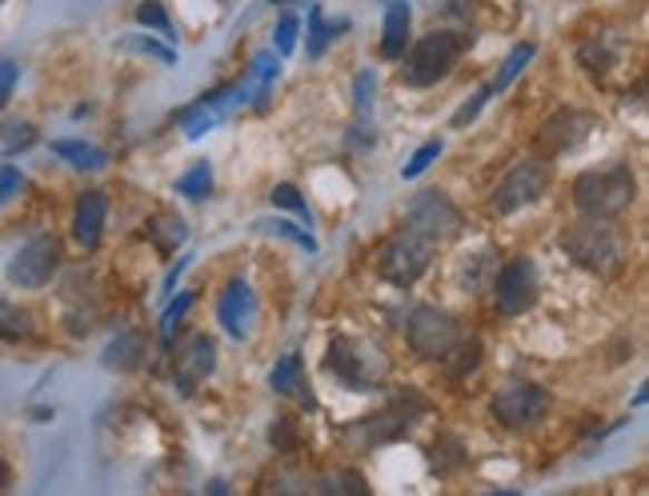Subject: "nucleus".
I'll return each mask as SVG.
<instances>
[{"label": "nucleus", "mask_w": 649, "mask_h": 496, "mask_svg": "<svg viewBox=\"0 0 649 496\" xmlns=\"http://www.w3.org/2000/svg\"><path fill=\"white\" fill-rule=\"evenodd\" d=\"M410 32H413V12L405 0L390 4L385 12V29H381V57L385 60H401L405 49H410Z\"/></svg>", "instance_id": "a211bd4d"}, {"label": "nucleus", "mask_w": 649, "mask_h": 496, "mask_svg": "<svg viewBox=\"0 0 649 496\" xmlns=\"http://www.w3.org/2000/svg\"><path fill=\"white\" fill-rule=\"evenodd\" d=\"M269 440H273V448H281V453H293V448L301 445V425L293 417H277L269 428Z\"/></svg>", "instance_id": "7c9ffc66"}, {"label": "nucleus", "mask_w": 649, "mask_h": 496, "mask_svg": "<svg viewBox=\"0 0 649 496\" xmlns=\"http://www.w3.org/2000/svg\"><path fill=\"white\" fill-rule=\"evenodd\" d=\"M137 24H140V29L160 32V37H165V40L177 37V32H173V24H169V12L160 9L157 0H140V4H137Z\"/></svg>", "instance_id": "bb28decb"}, {"label": "nucleus", "mask_w": 649, "mask_h": 496, "mask_svg": "<svg viewBox=\"0 0 649 496\" xmlns=\"http://www.w3.org/2000/svg\"><path fill=\"white\" fill-rule=\"evenodd\" d=\"M105 220H109V197L97 189L80 192L77 205H72V240L85 252H92L100 245V237H105Z\"/></svg>", "instance_id": "4468645a"}, {"label": "nucleus", "mask_w": 649, "mask_h": 496, "mask_svg": "<svg viewBox=\"0 0 649 496\" xmlns=\"http://www.w3.org/2000/svg\"><path fill=\"white\" fill-rule=\"evenodd\" d=\"M193 292H180V297H173L169 300V308H165V317H160V333H165V337H173V328H177V320L185 317V313H189V305H193Z\"/></svg>", "instance_id": "4c0bfd02"}, {"label": "nucleus", "mask_w": 649, "mask_h": 496, "mask_svg": "<svg viewBox=\"0 0 649 496\" xmlns=\"http://www.w3.org/2000/svg\"><path fill=\"white\" fill-rule=\"evenodd\" d=\"M301 380H305V365H301L297 353H289V357H281L277 365H273V373H269V388H273V393H281V397H289V393H297Z\"/></svg>", "instance_id": "393cba45"}, {"label": "nucleus", "mask_w": 649, "mask_h": 496, "mask_svg": "<svg viewBox=\"0 0 649 496\" xmlns=\"http://www.w3.org/2000/svg\"><path fill=\"white\" fill-rule=\"evenodd\" d=\"M561 252L581 265L593 277H613L626 260V237L613 229L610 220L601 217H581L570 229H561Z\"/></svg>", "instance_id": "f257e3e1"}, {"label": "nucleus", "mask_w": 649, "mask_h": 496, "mask_svg": "<svg viewBox=\"0 0 649 496\" xmlns=\"http://www.w3.org/2000/svg\"><path fill=\"white\" fill-rule=\"evenodd\" d=\"M177 192L180 197H189V200H205L213 192V169L205 165V160H197L185 177L177 180Z\"/></svg>", "instance_id": "a878e982"}, {"label": "nucleus", "mask_w": 649, "mask_h": 496, "mask_svg": "<svg viewBox=\"0 0 649 496\" xmlns=\"http://www.w3.org/2000/svg\"><path fill=\"white\" fill-rule=\"evenodd\" d=\"M490 97H493L490 89L473 92V97L465 100V105H461L458 112H453V129H465V125H473V120H478V112L485 109V100H490Z\"/></svg>", "instance_id": "c9c22d12"}, {"label": "nucleus", "mask_w": 649, "mask_h": 496, "mask_svg": "<svg viewBox=\"0 0 649 496\" xmlns=\"http://www.w3.org/2000/svg\"><path fill=\"white\" fill-rule=\"evenodd\" d=\"M52 152H57L60 160H69L72 169H85V172L105 169V152L85 145V140H52Z\"/></svg>", "instance_id": "4be33fe9"}, {"label": "nucleus", "mask_w": 649, "mask_h": 496, "mask_svg": "<svg viewBox=\"0 0 649 496\" xmlns=\"http://www.w3.org/2000/svg\"><path fill=\"white\" fill-rule=\"evenodd\" d=\"M633 197H638V180H633L630 169H621V165L586 172L573 185V205H578L581 217L618 220L633 205Z\"/></svg>", "instance_id": "f03ea898"}, {"label": "nucleus", "mask_w": 649, "mask_h": 496, "mask_svg": "<svg viewBox=\"0 0 649 496\" xmlns=\"http://www.w3.org/2000/svg\"><path fill=\"white\" fill-rule=\"evenodd\" d=\"M321 488L325 493H365V480L361 477H353V473H333V477H325L321 480Z\"/></svg>", "instance_id": "ea45409f"}, {"label": "nucleus", "mask_w": 649, "mask_h": 496, "mask_svg": "<svg viewBox=\"0 0 649 496\" xmlns=\"http://www.w3.org/2000/svg\"><path fill=\"white\" fill-rule=\"evenodd\" d=\"M57 268H60V240L52 232H40V237H32L29 245H20L12 252L4 277H9V285L24 288V292H37V288H45L57 277Z\"/></svg>", "instance_id": "39448f33"}, {"label": "nucleus", "mask_w": 649, "mask_h": 496, "mask_svg": "<svg viewBox=\"0 0 649 496\" xmlns=\"http://www.w3.org/2000/svg\"><path fill=\"white\" fill-rule=\"evenodd\" d=\"M410 229L421 232L425 240H450L461 229V212L453 209V200L437 189H425L410 200Z\"/></svg>", "instance_id": "f8f14e48"}, {"label": "nucleus", "mask_w": 649, "mask_h": 496, "mask_svg": "<svg viewBox=\"0 0 649 496\" xmlns=\"http://www.w3.org/2000/svg\"><path fill=\"white\" fill-rule=\"evenodd\" d=\"M621 57H626V40L610 29L593 32L590 40H581V49H578L581 69L593 72V77H606L613 65H621Z\"/></svg>", "instance_id": "f3484780"}, {"label": "nucleus", "mask_w": 649, "mask_h": 496, "mask_svg": "<svg viewBox=\"0 0 649 496\" xmlns=\"http://www.w3.org/2000/svg\"><path fill=\"white\" fill-rule=\"evenodd\" d=\"M405 337H410V348L425 360H441L453 348V340L461 337L458 317H450L445 308L421 305L410 313V325H405Z\"/></svg>", "instance_id": "1a4fd4ad"}, {"label": "nucleus", "mask_w": 649, "mask_h": 496, "mask_svg": "<svg viewBox=\"0 0 649 496\" xmlns=\"http://www.w3.org/2000/svg\"><path fill=\"white\" fill-rule=\"evenodd\" d=\"M273 4H289V0H273Z\"/></svg>", "instance_id": "c03bdc74"}, {"label": "nucleus", "mask_w": 649, "mask_h": 496, "mask_svg": "<svg viewBox=\"0 0 649 496\" xmlns=\"http://www.w3.org/2000/svg\"><path fill=\"white\" fill-rule=\"evenodd\" d=\"M37 140V129L32 125H9L4 129V152H24Z\"/></svg>", "instance_id": "58836bf2"}, {"label": "nucleus", "mask_w": 649, "mask_h": 496, "mask_svg": "<svg viewBox=\"0 0 649 496\" xmlns=\"http://www.w3.org/2000/svg\"><path fill=\"white\" fill-rule=\"evenodd\" d=\"M213 373H217V345L205 333H197V337L185 340V348H180L177 357V393L193 397Z\"/></svg>", "instance_id": "ddd939ff"}, {"label": "nucleus", "mask_w": 649, "mask_h": 496, "mask_svg": "<svg viewBox=\"0 0 649 496\" xmlns=\"http://www.w3.org/2000/svg\"><path fill=\"white\" fill-rule=\"evenodd\" d=\"M137 353H140V340L132 337H120L117 345H109L105 348V365H117V368H132L137 365Z\"/></svg>", "instance_id": "2f4dec72"}, {"label": "nucleus", "mask_w": 649, "mask_h": 496, "mask_svg": "<svg viewBox=\"0 0 649 496\" xmlns=\"http://www.w3.org/2000/svg\"><path fill=\"white\" fill-rule=\"evenodd\" d=\"M433 260V240H425L421 232H401V237H393L390 245L381 248V257H377V272L390 285H401V288H410L413 280L425 277V268H430Z\"/></svg>", "instance_id": "6e6552de"}, {"label": "nucleus", "mask_w": 649, "mask_h": 496, "mask_svg": "<svg viewBox=\"0 0 649 496\" xmlns=\"http://www.w3.org/2000/svg\"><path fill=\"white\" fill-rule=\"evenodd\" d=\"M32 333H37V325H32L29 308H20V305H12V300L0 297V340L20 345V340H29Z\"/></svg>", "instance_id": "aec40b11"}, {"label": "nucleus", "mask_w": 649, "mask_h": 496, "mask_svg": "<svg viewBox=\"0 0 649 496\" xmlns=\"http://www.w3.org/2000/svg\"><path fill=\"white\" fill-rule=\"evenodd\" d=\"M253 305H257V297H253L249 280H240V277L229 280L225 292H220V300H217L220 328H225L229 337L245 340V333H249V325H253Z\"/></svg>", "instance_id": "dca6fc26"}, {"label": "nucleus", "mask_w": 649, "mask_h": 496, "mask_svg": "<svg viewBox=\"0 0 649 496\" xmlns=\"http://www.w3.org/2000/svg\"><path fill=\"white\" fill-rule=\"evenodd\" d=\"M350 29V20H325L321 17V9L309 12V37H305V44H309V57H321V52L330 49V40L341 37V32Z\"/></svg>", "instance_id": "b1692460"}, {"label": "nucleus", "mask_w": 649, "mask_h": 496, "mask_svg": "<svg viewBox=\"0 0 649 496\" xmlns=\"http://www.w3.org/2000/svg\"><path fill=\"white\" fill-rule=\"evenodd\" d=\"M20 185H24V177H20V169H12V165H0V205H4V200L17 197Z\"/></svg>", "instance_id": "a19ab883"}, {"label": "nucleus", "mask_w": 649, "mask_h": 496, "mask_svg": "<svg viewBox=\"0 0 649 496\" xmlns=\"http://www.w3.org/2000/svg\"><path fill=\"white\" fill-rule=\"evenodd\" d=\"M12 85H17V65H12V60H0V105L12 97Z\"/></svg>", "instance_id": "79ce46f5"}, {"label": "nucleus", "mask_w": 649, "mask_h": 496, "mask_svg": "<svg viewBox=\"0 0 649 496\" xmlns=\"http://www.w3.org/2000/svg\"><path fill=\"white\" fill-rule=\"evenodd\" d=\"M533 57H538V44H533V40H521L518 49H513L510 57L501 60V69H498V77H493L490 92H505V89H510L513 80L521 77V69H525V65H530Z\"/></svg>", "instance_id": "5701e85b"}, {"label": "nucleus", "mask_w": 649, "mask_h": 496, "mask_svg": "<svg viewBox=\"0 0 649 496\" xmlns=\"http://www.w3.org/2000/svg\"><path fill=\"white\" fill-rule=\"evenodd\" d=\"M541 280H538V265L530 257H513L493 272V300H498L501 317H521L538 305Z\"/></svg>", "instance_id": "0eeeda50"}, {"label": "nucleus", "mask_w": 649, "mask_h": 496, "mask_svg": "<svg viewBox=\"0 0 649 496\" xmlns=\"http://www.w3.org/2000/svg\"><path fill=\"white\" fill-rule=\"evenodd\" d=\"M129 49H137V52H145V57H157L160 65H177V52L169 49V44H160V40H145V37H129L125 40Z\"/></svg>", "instance_id": "e433bc0d"}, {"label": "nucleus", "mask_w": 649, "mask_h": 496, "mask_svg": "<svg viewBox=\"0 0 649 496\" xmlns=\"http://www.w3.org/2000/svg\"><path fill=\"white\" fill-rule=\"evenodd\" d=\"M545 189H550V169H545L541 160H521V165H513V169L501 177L498 189H493L490 212L493 217H513V212H521L525 205L545 197Z\"/></svg>", "instance_id": "423d86ee"}, {"label": "nucleus", "mask_w": 649, "mask_h": 496, "mask_svg": "<svg viewBox=\"0 0 649 496\" xmlns=\"http://www.w3.org/2000/svg\"><path fill=\"white\" fill-rule=\"evenodd\" d=\"M273 209H285V212H293V217L297 220H305V225H309V205H305V197H301V189L297 185H277V189H273Z\"/></svg>", "instance_id": "cd10ccee"}, {"label": "nucleus", "mask_w": 649, "mask_h": 496, "mask_svg": "<svg viewBox=\"0 0 649 496\" xmlns=\"http://www.w3.org/2000/svg\"><path fill=\"white\" fill-rule=\"evenodd\" d=\"M257 229L260 232H273V237L293 240V245L305 248V252H317V240H313V232H301L297 225H289V220H260Z\"/></svg>", "instance_id": "c756f323"}, {"label": "nucleus", "mask_w": 649, "mask_h": 496, "mask_svg": "<svg viewBox=\"0 0 649 496\" xmlns=\"http://www.w3.org/2000/svg\"><path fill=\"white\" fill-rule=\"evenodd\" d=\"M373 97H377V77H373V69H361L357 72V120L361 125L370 120Z\"/></svg>", "instance_id": "473e14b6"}, {"label": "nucleus", "mask_w": 649, "mask_h": 496, "mask_svg": "<svg viewBox=\"0 0 649 496\" xmlns=\"http://www.w3.org/2000/svg\"><path fill=\"white\" fill-rule=\"evenodd\" d=\"M277 69H281L277 52H257V57H253V72H249V77L257 80L260 89H269L273 80H277Z\"/></svg>", "instance_id": "f704fd0d"}, {"label": "nucleus", "mask_w": 649, "mask_h": 496, "mask_svg": "<svg viewBox=\"0 0 649 496\" xmlns=\"http://www.w3.org/2000/svg\"><path fill=\"white\" fill-rule=\"evenodd\" d=\"M593 129H598V120L590 117V112L581 109H558L545 117V125L538 129V137H533V149L541 152V157H561V152H578L586 140L593 137Z\"/></svg>", "instance_id": "9b49d317"}, {"label": "nucleus", "mask_w": 649, "mask_h": 496, "mask_svg": "<svg viewBox=\"0 0 649 496\" xmlns=\"http://www.w3.org/2000/svg\"><path fill=\"white\" fill-rule=\"evenodd\" d=\"M461 49H465V32H450V29H437L430 37H421L413 49H405V85L410 89H430L437 80H445L458 65Z\"/></svg>", "instance_id": "7ed1b4c3"}, {"label": "nucleus", "mask_w": 649, "mask_h": 496, "mask_svg": "<svg viewBox=\"0 0 649 496\" xmlns=\"http://www.w3.org/2000/svg\"><path fill=\"white\" fill-rule=\"evenodd\" d=\"M441 152H445V145H441V137H433V140H425V145H421L417 152H413L410 160H405V169H401V177L405 180H413V177H421V172L430 169L433 160L441 157Z\"/></svg>", "instance_id": "c85d7f7f"}, {"label": "nucleus", "mask_w": 649, "mask_h": 496, "mask_svg": "<svg viewBox=\"0 0 649 496\" xmlns=\"http://www.w3.org/2000/svg\"><path fill=\"white\" fill-rule=\"evenodd\" d=\"M92 320H97V280L92 272H72L65 285V325L72 337H80L92 328Z\"/></svg>", "instance_id": "2eb2a0df"}, {"label": "nucleus", "mask_w": 649, "mask_h": 496, "mask_svg": "<svg viewBox=\"0 0 649 496\" xmlns=\"http://www.w3.org/2000/svg\"><path fill=\"white\" fill-rule=\"evenodd\" d=\"M441 360H445V368H450L453 377H470L473 368L481 365V340L473 337V333H461V337L453 340V348Z\"/></svg>", "instance_id": "412c9836"}, {"label": "nucleus", "mask_w": 649, "mask_h": 496, "mask_svg": "<svg viewBox=\"0 0 649 496\" xmlns=\"http://www.w3.org/2000/svg\"><path fill=\"white\" fill-rule=\"evenodd\" d=\"M297 32H301V17H281L277 32H273V44H277V57L297 49Z\"/></svg>", "instance_id": "72a5a7b5"}, {"label": "nucleus", "mask_w": 649, "mask_h": 496, "mask_svg": "<svg viewBox=\"0 0 649 496\" xmlns=\"http://www.w3.org/2000/svg\"><path fill=\"white\" fill-rule=\"evenodd\" d=\"M325 368L337 385L353 388V393H365L385 377V353L357 337H333L325 348Z\"/></svg>", "instance_id": "20e7f679"}, {"label": "nucleus", "mask_w": 649, "mask_h": 496, "mask_svg": "<svg viewBox=\"0 0 649 496\" xmlns=\"http://www.w3.org/2000/svg\"><path fill=\"white\" fill-rule=\"evenodd\" d=\"M149 237L160 252H177V248L189 240V225L180 217H173V212H157V217L149 220Z\"/></svg>", "instance_id": "6ab92c4d"}, {"label": "nucleus", "mask_w": 649, "mask_h": 496, "mask_svg": "<svg viewBox=\"0 0 649 496\" xmlns=\"http://www.w3.org/2000/svg\"><path fill=\"white\" fill-rule=\"evenodd\" d=\"M0 488H9V465L0 460Z\"/></svg>", "instance_id": "37998d69"}, {"label": "nucleus", "mask_w": 649, "mask_h": 496, "mask_svg": "<svg viewBox=\"0 0 649 496\" xmlns=\"http://www.w3.org/2000/svg\"><path fill=\"white\" fill-rule=\"evenodd\" d=\"M550 413V393L530 380H510L493 393V417L505 428H533Z\"/></svg>", "instance_id": "9d476101"}]
</instances>
